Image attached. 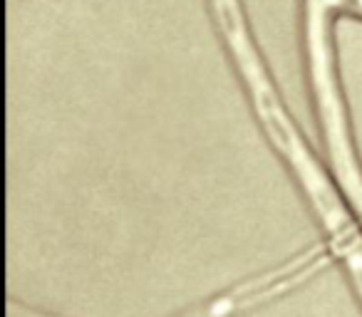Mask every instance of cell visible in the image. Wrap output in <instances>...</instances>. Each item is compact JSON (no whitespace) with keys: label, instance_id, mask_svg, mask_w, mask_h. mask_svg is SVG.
Masks as SVG:
<instances>
[{"label":"cell","instance_id":"3957f363","mask_svg":"<svg viewBox=\"0 0 362 317\" xmlns=\"http://www.w3.org/2000/svg\"><path fill=\"white\" fill-rule=\"evenodd\" d=\"M330 6H345L362 16V0H330Z\"/></svg>","mask_w":362,"mask_h":317},{"label":"cell","instance_id":"6da1fadb","mask_svg":"<svg viewBox=\"0 0 362 317\" xmlns=\"http://www.w3.org/2000/svg\"><path fill=\"white\" fill-rule=\"evenodd\" d=\"M332 258V253H325V248H315L310 256H303L300 261H293L288 265L273 270L271 275H263L261 280H251L246 285H241L238 290L228 292V295L216 297L214 302L204 305L199 312L189 317H226L231 312H241L243 307H251L256 302L266 300V297L276 295V292H283L288 287H293L296 282H300L303 277H308L313 270L322 268L327 261Z\"/></svg>","mask_w":362,"mask_h":317},{"label":"cell","instance_id":"7a4b0ae2","mask_svg":"<svg viewBox=\"0 0 362 317\" xmlns=\"http://www.w3.org/2000/svg\"><path fill=\"white\" fill-rule=\"evenodd\" d=\"M8 317H47V315H37L33 310H25L23 305H16V302H8Z\"/></svg>","mask_w":362,"mask_h":317}]
</instances>
